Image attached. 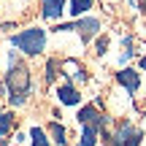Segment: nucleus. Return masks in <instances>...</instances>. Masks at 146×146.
I'll return each instance as SVG.
<instances>
[{
  "mask_svg": "<svg viewBox=\"0 0 146 146\" xmlns=\"http://www.w3.org/2000/svg\"><path fill=\"white\" fill-rule=\"evenodd\" d=\"M46 135L52 138L57 146H68V143H70V138H68V127H65L62 122H54V119H52V122L46 125Z\"/></svg>",
  "mask_w": 146,
  "mask_h": 146,
  "instance_id": "nucleus-7",
  "label": "nucleus"
},
{
  "mask_svg": "<svg viewBox=\"0 0 146 146\" xmlns=\"http://www.w3.org/2000/svg\"><path fill=\"white\" fill-rule=\"evenodd\" d=\"M57 100L62 106H78L81 103V92L68 81V84H62V87H57Z\"/></svg>",
  "mask_w": 146,
  "mask_h": 146,
  "instance_id": "nucleus-8",
  "label": "nucleus"
},
{
  "mask_svg": "<svg viewBox=\"0 0 146 146\" xmlns=\"http://www.w3.org/2000/svg\"><path fill=\"white\" fill-rule=\"evenodd\" d=\"M8 43L14 49H19V54L38 57V54L46 52V30L43 27H25L22 33H14L8 38Z\"/></svg>",
  "mask_w": 146,
  "mask_h": 146,
  "instance_id": "nucleus-2",
  "label": "nucleus"
},
{
  "mask_svg": "<svg viewBox=\"0 0 146 146\" xmlns=\"http://www.w3.org/2000/svg\"><path fill=\"white\" fill-rule=\"evenodd\" d=\"M143 130H146V114H143Z\"/></svg>",
  "mask_w": 146,
  "mask_h": 146,
  "instance_id": "nucleus-20",
  "label": "nucleus"
},
{
  "mask_svg": "<svg viewBox=\"0 0 146 146\" xmlns=\"http://www.w3.org/2000/svg\"><path fill=\"white\" fill-rule=\"evenodd\" d=\"M98 143H100V130L95 125H84L76 146H98Z\"/></svg>",
  "mask_w": 146,
  "mask_h": 146,
  "instance_id": "nucleus-10",
  "label": "nucleus"
},
{
  "mask_svg": "<svg viewBox=\"0 0 146 146\" xmlns=\"http://www.w3.org/2000/svg\"><path fill=\"white\" fill-rule=\"evenodd\" d=\"M141 138H143V133L138 130L130 119H122L119 125L114 127V133H111L108 146H141Z\"/></svg>",
  "mask_w": 146,
  "mask_h": 146,
  "instance_id": "nucleus-4",
  "label": "nucleus"
},
{
  "mask_svg": "<svg viewBox=\"0 0 146 146\" xmlns=\"http://www.w3.org/2000/svg\"><path fill=\"white\" fill-rule=\"evenodd\" d=\"M5 89H8V106L19 108L27 106L30 100V89H33V76L27 62H22L19 52H8L5 54V78H3Z\"/></svg>",
  "mask_w": 146,
  "mask_h": 146,
  "instance_id": "nucleus-1",
  "label": "nucleus"
},
{
  "mask_svg": "<svg viewBox=\"0 0 146 146\" xmlns=\"http://www.w3.org/2000/svg\"><path fill=\"white\" fill-rule=\"evenodd\" d=\"M62 73L70 78V81H78V84L87 81V73H84V68L76 62V60H65V62H62Z\"/></svg>",
  "mask_w": 146,
  "mask_h": 146,
  "instance_id": "nucleus-9",
  "label": "nucleus"
},
{
  "mask_svg": "<svg viewBox=\"0 0 146 146\" xmlns=\"http://www.w3.org/2000/svg\"><path fill=\"white\" fill-rule=\"evenodd\" d=\"M65 14V0H41V16L49 22H57Z\"/></svg>",
  "mask_w": 146,
  "mask_h": 146,
  "instance_id": "nucleus-6",
  "label": "nucleus"
},
{
  "mask_svg": "<svg viewBox=\"0 0 146 146\" xmlns=\"http://www.w3.org/2000/svg\"><path fill=\"white\" fill-rule=\"evenodd\" d=\"M106 49H108V35H100L98 43H95V54H98V57H103Z\"/></svg>",
  "mask_w": 146,
  "mask_h": 146,
  "instance_id": "nucleus-16",
  "label": "nucleus"
},
{
  "mask_svg": "<svg viewBox=\"0 0 146 146\" xmlns=\"http://www.w3.org/2000/svg\"><path fill=\"white\" fill-rule=\"evenodd\" d=\"M138 5H141V11L146 14V0H138Z\"/></svg>",
  "mask_w": 146,
  "mask_h": 146,
  "instance_id": "nucleus-18",
  "label": "nucleus"
},
{
  "mask_svg": "<svg viewBox=\"0 0 146 146\" xmlns=\"http://www.w3.org/2000/svg\"><path fill=\"white\" fill-rule=\"evenodd\" d=\"M122 46H125V52H122L119 60H122V62H127V60L135 54V52H133V38H125V41H122Z\"/></svg>",
  "mask_w": 146,
  "mask_h": 146,
  "instance_id": "nucleus-15",
  "label": "nucleus"
},
{
  "mask_svg": "<svg viewBox=\"0 0 146 146\" xmlns=\"http://www.w3.org/2000/svg\"><path fill=\"white\" fill-rule=\"evenodd\" d=\"M116 84H122L130 95H135L138 87H141V73H138L135 68H122L119 73H116Z\"/></svg>",
  "mask_w": 146,
  "mask_h": 146,
  "instance_id": "nucleus-5",
  "label": "nucleus"
},
{
  "mask_svg": "<svg viewBox=\"0 0 146 146\" xmlns=\"http://www.w3.org/2000/svg\"><path fill=\"white\" fill-rule=\"evenodd\" d=\"M14 127H16L14 111H0V141H3V138H8L11 133H14Z\"/></svg>",
  "mask_w": 146,
  "mask_h": 146,
  "instance_id": "nucleus-11",
  "label": "nucleus"
},
{
  "mask_svg": "<svg viewBox=\"0 0 146 146\" xmlns=\"http://www.w3.org/2000/svg\"><path fill=\"white\" fill-rule=\"evenodd\" d=\"M141 70H146V57H141Z\"/></svg>",
  "mask_w": 146,
  "mask_h": 146,
  "instance_id": "nucleus-19",
  "label": "nucleus"
},
{
  "mask_svg": "<svg viewBox=\"0 0 146 146\" xmlns=\"http://www.w3.org/2000/svg\"><path fill=\"white\" fill-rule=\"evenodd\" d=\"M14 146H16V143H14Z\"/></svg>",
  "mask_w": 146,
  "mask_h": 146,
  "instance_id": "nucleus-22",
  "label": "nucleus"
},
{
  "mask_svg": "<svg viewBox=\"0 0 146 146\" xmlns=\"http://www.w3.org/2000/svg\"><path fill=\"white\" fill-rule=\"evenodd\" d=\"M30 146H52V138L46 135L43 127H30Z\"/></svg>",
  "mask_w": 146,
  "mask_h": 146,
  "instance_id": "nucleus-13",
  "label": "nucleus"
},
{
  "mask_svg": "<svg viewBox=\"0 0 146 146\" xmlns=\"http://www.w3.org/2000/svg\"><path fill=\"white\" fill-rule=\"evenodd\" d=\"M60 68H62V65H60L57 60H49V62H46V84H52L54 78L60 76Z\"/></svg>",
  "mask_w": 146,
  "mask_h": 146,
  "instance_id": "nucleus-14",
  "label": "nucleus"
},
{
  "mask_svg": "<svg viewBox=\"0 0 146 146\" xmlns=\"http://www.w3.org/2000/svg\"><path fill=\"white\" fill-rule=\"evenodd\" d=\"M27 141H30V133H22V130H19V133L14 135V143H16V146H25Z\"/></svg>",
  "mask_w": 146,
  "mask_h": 146,
  "instance_id": "nucleus-17",
  "label": "nucleus"
},
{
  "mask_svg": "<svg viewBox=\"0 0 146 146\" xmlns=\"http://www.w3.org/2000/svg\"><path fill=\"white\" fill-rule=\"evenodd\" d=\"M95 5V0H68V11L73 19H81V16H87V11Z\"/></svg>",
  "mask_w": 146,
  "mask_h": 146,
  "instance_id": "nucleus-12",
  "label": "nucleus"
},
{
  "mask_svg": "<svg viewBox=\"0 0 146 146\" xmlns=\"http://www.w3.org/2000/svg\"><path fill=\"white\" fill-rule=\"evenodd\" d=\"M103 146H108V143H103Z\"/></svg>",
  "mask_w": 146,
  "mask_h": 146,
  "instance_id": "nucleus-21",
  "label": "nucleus"
},
{
  "mask_svg": "<svg viewBox=\"0 0 146 146\" xmlns=\"http://www.w3.org/2000/svg\"><path fill=\"white\" fill-rule=\"evenodd\" d=\"M52 30L54 33H73V30H76L78 38H81V43H89L100 33V19H98V16H81V19L68 22V25H57V27H52Z\"/></svg>",
  "mask_w": 146,
  "mask_h": 146,
  "instance_id": "nucleus-3",
  "label": "nucleus"
}]
</instances>
